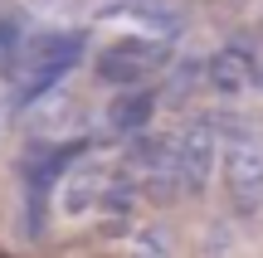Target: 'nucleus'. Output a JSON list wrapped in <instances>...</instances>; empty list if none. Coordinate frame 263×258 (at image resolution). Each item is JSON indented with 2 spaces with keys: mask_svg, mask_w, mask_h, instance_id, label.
Masks as SVG:
<instances>
[{
  "mask_svg": "<svg viewBox=\"0 0 263 258\" xmlns=\"http://www.w3.org/2000/svg\"><path fill=\"white\" fill-rule=\"evenodd\" d=\"M224 156H219V175H224V200L234 220H258L263 214V132L249 122H224Z\"/></svg>",
  "mask_w": 263,
  "mask_h": 258,
  "instance_id": "1",
  "label": "nucleus"
},
{
  "mask_svg": "<svg viewBox=\"0 0 263 258\" xmlns=\"http://www.w3.org/2000/svg\"><path fill=\"white\" fill-rule=\"evenodd\" d=\"M78 54H83V34H78V29L29 39V44L15 54V103L20 107L39 103L49 88H59V78L78 64Z\"/></svg>",
  "mask_w": 263,
  "mask_h": 258,
  "instance_id": "2",
  "label": "nucleus"
},
{
  "mask_svg": "<svg viewBox=\"0 0 263 258\" xmlns=\"http://www.w3.org/2000/svg\"><path fill=\"white\" fill-rule=\"evenodd\" d=\"M171 142H176V166H180L185 195H200L210 185V175H215V156H224V127H219V117H195Z\"/></svg>",
  "mask_w": 263,
  "mask_h": 258,
  "instance_id": "3",
  "label": "nucleus"
},
{
  "mask_svg": "<svg viewBox=\"0 0 263 258\" xmlns=\"http://www.w3.org/2000/svg\"><path fill=\"white\" fill-rule=\"evenodd\" d=\"M161 64H166V39H117L98 54V78L107 88H146V78L161 73Z\"/></svg>",
  "mask_w": 263,
  "mask_h": 258,
  "instance_id": "4",
  "label": "nucleus"
},
{
  "mask_svg": "<svg viewBox=\"0 0 263 258\" xmlns=\"http://www.w3.org/2000/svg\"><path fill=\"white\" fill-rule=\"evenodd\" d=\"M107 181H112V171L98 161H78L64 171V190H59V205H64L68 220H83V214H93L98 205H103L107 195Z\"/></svg>",
  "mask_w": 263,
  "mask_h": 258,
  "instance_id": "5",
  "label": "nucleus"
},
{
  "mask_svg": "<svg viewBox=\"0 0 263 258\" xmlns=\"http://www.w3.org/2000/svg\"><path fill=\"white\" fill-rule=\"evenodd\" d=\"M254 78H258V68H254V54H249L244 44H224L219 54L205 58V83L215 88V97H239V93H249Z\"/></svg>",
  "mask_w": 263,
  "mask_h": 258,
  "instance_id": "6",
  "label": "nucleus"
},
{
  "mask_svg": "<svg viewBox=\"0 0 263 258\" xmlns=\"http://www.w3.org/2000/svg\"><path fill=\"white\" fill-rule=\"evenodd\" d=\"M151 117H156V93L151 88H122V93L107 103V127H112L117 136H141L151 127Z\"/></svg>",
  "mask_w": 263,
  "mask_h": 258,
  "instance_id": "7",
  "label": "nucleus"
},
{
  "mask_svg": "<svg viewBox=\"0 0 263 258\" xmlns=\"http://www.w3.org/2000/svg\"><path fill=\"white\" fill-rule=\"evenodd\" d=\"M107 15H132L137 25L151 29V39H171V34H180V25H185L171 0H112Z\"/></svg>",
  "mask_w": 263,
  "mask_h": 258,
  "instance_id": "8",
  "label": "nucleus"
},
{
  "mask_svg": "<svg viewBox=\"0 0 263 258\" xmlns=\"http://www.w3.org/2000/svg\"><path fill=\"white\" fill-rule=\"evenodd\" d=\"M127 258H176V234L166 224H146V229L132 234Z\"/></svg>",
  "mask_w": 263,
  "mask_h": 258,
  "instance_id": "9",
  "label": "nucleus"
},
{
  "mask_svg": "<svg viewBox=\"0 0 263 258\" xmlns=\"http://www.w3.org/2000/svg\"><path fill=\"white\" fill-rule=\"evenodd\" d=\"M229 249H234V234H229V224H210L205 229V244H200V258H229Z\"/></svg>",
  "mask_w": 263,
  "mask_h": 258,
  "instance_id": "10",
  "label": "nucleus"
},
{
  "mask_svg": "<svg viewBox=\"0 0 263 258\" xmlns=\"http://www.w3.org/2000/svg\"><path fill=\"white\" fill-rule=\"evenodd\" d=\"M0 132H5V112H0Z\"/></svg>",
  "mask_w": 263,
  "mask_h": 258,
  "instance_id": "11",
  "label": "nucleus"
}]
</instances>
